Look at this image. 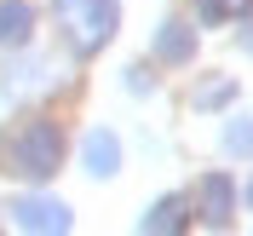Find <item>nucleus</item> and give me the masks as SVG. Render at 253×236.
<instances>
[{
    "mask_svg": "<svg viewBox=\"0 0 253 236\" xmlns=\"http://www.w3.org/2000/svg\"><path fill=\"white\" fill-rule=\"evenodd\" d=\"M58 161H63V133H58V121H17L12 133H6V173L41 185V179L58 173Z\"/></svg>",
    "mask_w": 253,
    "mask_h": 236,
    "instance_id": "f257e3e1",
    "label": "nucleus"
},
{
    "mask_svg": "<svg viewBox=\"0 0 253 236\" xmlns=\"http://www.w3.org/2000/svg\"><path fill=\"white\" fill-rule=\"evenodd\" d=\"M52 12H58V29H63V41H69L75 58L98 52L115 35V23H121V12H115L110 0H58Z\"/></svg>",
    "mask_w": 253,
    "mask_h": 236,
    "instance_id": "f03ea898",
    "label": "nucleus"
},
{
    "mask_svg": "<svg viewBox=\"0 0 253 236\" xmlns=\"http://www.w3.org/2000/svg\"><path fill=\"white\" fill-rule=\"evenodd\" d=\"M12 219L23 225V231H63V225H69V207L52 202V196H17Z\"/></svg>",
    "mask_w": 253,
    "mask_h": 236,
    "instance_id": "7ed1b4c3",
    "label": "nucleus"
},
{
    "mask_svg": "<svg viewBox=\"0 0 253 236\" xmlns=\"http://www.w3.org/2000/svg\"><path fill=\"white\" fill-rule=\"evenodd\" d=\"M196 207H202L213 225H224L230 213H236V185H230L224 173H207L202 185H196Z\"/></svg>",
    "mask_w": 253,
    "mask_h": 236,
    "instance_id": "20e7f679",
    "label": "nucleus"
},
{
    "mask_svg": "<svg viewBox=\"0 0 253 236\" xmlns=\"http://www.w3.org/2000/svg\"><path fill=\"white\" fill-rule=\"evenodd\" d=\"M35 29V6L29 0H0V47H23Z\"/></svg>",
    "mask_w": 253,
    "mask_h": 236,
    "instance_id": "39448f33",
    "label": "nucleus"
},
{
    "mask_svg": "<svg viewBox=\"0 0 253 236\" xmlns=\"http://www.w3.org/2000/svg\"><path fill=\"white\" fill-rule=\"evenodd\" d=\"M121 167V144H115V133H104V127H92L86 133V173H115Z\"/></svg>",
    "mask_w": 253,
    "mask_h": 236,
    "instance_id": "423d86ee",
    "label": "nucleus"
},
{
    "mask_svg": "<svg viewBox=\"0 0 253 236\" xmlns=\"http://www.w3.org/2000/svg\"><path fill=\"white\" fill-rule=\"evenodd\" d=\"M184 196H167V202H156V213H144V231H184Z\"/></svg>",
    "mask_w": 253,
    "mask_h": 236,
    "instance_id": "0eeeda50",
    "label": "nucleus"
},
{
    "mask_svg": "<svg viewBox=\"0 0 253 236\" xmlns=\"http://www.w3.org/2000/svg\"><path fill=\"white\" fill-rule=\"evenodd\" d=\"M190 41H196V29H184V23H167V29H161V41H156V52L167 63H184L190 58Z\"/></svg>",
    "mask_w": 253,
    "mask_h": 236,
    "instance_id": "6e6552de",
    "label": "nucleus"
},
{
    "mask_svg": "<svg viewBox=\"0 0 253 236\" xmlns=\"http://www.w3.org/2000/svg\"><path fill=\"white\" fill-rule=\"evenodd\" d=\"M224 150L253 161V115H248V121H230V127H224Z\"/></svg>",
    "mask_w": 253,
    "mask_h": 236,
    "instance_id": "1a4fd4ad",
    "label": "nucleus"
},
{
    "mask_svg": "<svg viewBox=\"0 0 253 236\" xmlns=\"http://www.w3.org/2000/svg\"><path fill=\"white\" fill-rule=\"evenodd\" d=\"M224 98H230V81H213L207 93H196V104H224Z\"/></svg>",
    "mask_w": 253,
    "mask_h": 236,
    "instance_id": "9d476101",
    "label": "nucleus"
},
{
    "mask_svg": "<svg viewBox=\"0 0 253 236\" xmlns=\"http://www.w3.org/2000/svg\"><path fill=\"white\" fill-rule=\"evenodd\" d=\"M242 47L253 52V0H242Z\"/></svg>",
    "mask_w": 253,
    "mask_h": 236,
    "instance_id": "9b49d317",
    "label": "nucleus"
},
{
    "mask_svg": "<svg viewBox=\"0 0 253 236\" xmlns=\"http://www.w3.org/2000/svg\"><path fill=\"white\" fill-rule=\"evenodd\" d=\"M224 17V0H202V23H219Z\"/></svg>",
    "mask_w": 253,
    "mask_h": 236,
    "instance_id": "f8f14e48",
    "label": "nucleus"
}]
</instances>
